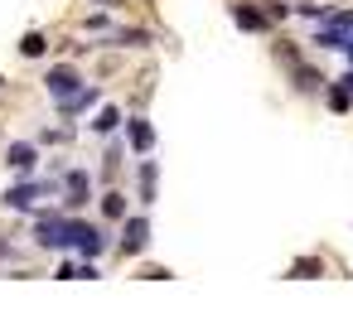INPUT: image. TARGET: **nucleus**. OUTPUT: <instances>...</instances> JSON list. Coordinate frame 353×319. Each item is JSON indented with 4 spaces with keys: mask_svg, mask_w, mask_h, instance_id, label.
<instances>
[{
    "mask_svg": "<svg viewBox=\"0 0 353 319\" xmlns=\"http://www.w3.org/2000/svg\"><path fill=\"white\" fill-rule=\"evenodd\" d=\"M329 107H334V112H348L353 102H348V92H343V88H334V92H329Z\"/></svg>",
    "mask_w": 353,
    "mask_h": 319,
    "instance_id": "nucleus-14",
    "label": "nucleus"
},
{
    "mask_svg": "<svg viewBox=\"0 0 353 319\" xmlns=\"http://www.w3.org/2000/svg\"><path fill=\"white\" fill-rule=\"evenodd\" d=\"M117 126H121V112H117V107H102L97 121H92V131H102V136H112Z\"/></svg>",
    "mask_w": 353,
    "mask_h": 319,
    "instance_id": "nucleus-11",
    "label": "nucleus"
},
{
    "mask_svg": "<svg viewBox=\"0 0 353 319\" xmlns=\"http://www.w3.org/2000/svg\"><path fill=\"white\" fill-rule=\"evenodd\" d=\"M49 189H54L49 179H34V184H15V189H10L6 198H0V203H6V208H15V213H30V208H34V203H39V198H44Z\"/></svg>",
    "mask_w": 353,
    "mask_h": 319,
    "instance_id": "nucleus-1",
    "label": "nucleus"
},
{
    "mask_svg": "<svg viewBox=\"0 0 353 319\" xmlns=\"http://www.w3.org/2000/svg\"><path fill=\"white\" fill-rule=\"evenodd\" d=\"M145 242H150V223L136 213V218H126V227H121V256H141L145 251Z\"/></svg>",
    "mask_w": 353,
    "mask_h": 319,
    "instance_id": "nucleus-2",
    "label": "nucleus"
},
{
    "mask_svg": "<svg viewBox=\"0 0 353 319\" xmlns=\"http://www.w3.org/2000/svg\"><path fill=\"white\" fill-rule=\"evenodd\" d=\"M102 213H107L112 223H117V218H126V194H117V189H112V194H102Z\"/></svg>",
    "mask_w": 353,
    "mask_h": 319,
    "instance_id": "nucleus-12",
    "label": "nucleus"
},
{
    "mask_svg": "<svg viewBox=\"0 0 353 319\" xmlns=\"http://www.w3.org/2000/svg\"><path fill=\"white\" fill-rule=\"evenodd\" d=\"M232 20H237L242 30H266V15L252 10V6H232Z\"/></svg>",
    "mask_w": 353,
    "mask_h": 319,
    "instance_id": "nucleus-9",
    "label": "nucleus"
},
{
    "mask_svg": "<svg viewBox=\"0 0 353 319\" xmlns=\"http://www.w3.org/2000/svg\"><path fill=\"white\" fill-rule=\"evenodd\" d=\"M44 49H49V39H44V34H39V30H34V34H25V39H20V54H25V59H39V54H44Z\"/></svg>",
    "mask_w": 353,
    "mask_h": 319,
    "instance_id": "nucleus-13",
    "label": "nucleus"
},
{
    "mask_svg": "<svg viewBox=\"0 0 353 319\" xmlns=\"http://www.w3.org/2000/svg\"><path fill=\"white\" fill-rule=\"evenodd\" d=\"M44 88H49V92H54V102H59V97H68V92H78V88H83V78H78L73 68H49V78H44Z\"/></svg>",
    "mask_w": 353,
    "mask_h": 319,
    "instance_id": "nucleus-4",
    "label": "nucleus"
},
{
    "mask_svg": "<svg viewBox=\"0 0 353 319\" xmlns=\"http://www.w3.org/2000/svg\"><path fill=\"white\" fill-rule=\"evenodd\" d=\"M136 184H141V203H155V160H141Z\"/></svg>",
    "mask_w": 353,
    "mask_h": 319,
    "instance_id": "nucleus-8",
    "label": "nucleus"
},
{
    "mask_svg": "<svg viewBox=\"0 0 353 319\" xmlns=\"http://www.w3.org/2000/svg\"><path fill=\"white\" fill-rule=\"evenodd\" d=\"M34 160H39V155H34V145H30V141H15V145L6 150V165H10V169H20V174H30V169H34Z\"/></svg>",
    "mask_w": 353,
    "mask_h": 319,
    "instance_id": "nucleus-7",
    "label": "nucleus"
},
{
    "mask_svg": "<svg viewBox=\"0 0 353 319\" xmlns=\"http://www.w3.org/2000/svg\"><path fill=\"white\" fill-rule=\"evenodd\" d=\"M343 39H348V30H339V25H329V30H319V34H314V44H319V49H343Z\"/></svg>",
    "mask_w": 353,
    "mask_h": 319,
    "instance_id": "nucleus-10",
    "label": "nucleus"
},
{
    "mask_svg": "<svg viewBox=\"0 0 353 319\" xmlns=\"http://www.w3.org/2000/svg\"><path fill=\"white\" fill-rule=\"evenodd\" d=\"M107 6H117V0H107Z\"/></svg>",
    "mask_w": 353,
    "mask_h": 319,
    "instance_id": "nucleus-16",
    "label": "nucleus"
},
{
    "mask_svg": "<svg viewBox=\"0 0 353 319\" xmlns=\"http://www.w3.org/2000/svg\"><path fill=\"white\" fill-rule=\"evenodd\" d=\"M343 54H348V63H353V30H348V39H343Z\"/></svg>",
    "mask_w": 353,
    "mask_h": 319,
    "instance_id": "nucleus-15",
    "label": "nucleus"
},
{
    "mask_svg": "<svg viewBox=\"0 0 353 319\" xmlns=\"http://www.w3.org/2000/svg\"><path fill=\"white\" fill-rule=\"evenodd\" d=\"M97 88H78V92H68V97H59V112L63 116H78V112H88V107H97Z\"/></svg>",
    "mask_w": 353,
    "mask_h": 319,
    "instance_id": "nucleus-6",
    "label": "nucleus"
},
{
    "mask_svg": "<svg viewBox=\"0 0 353 319\" xmlns=\"http://www.w3.org/2000/svg\"><path fill=\"white\" fill-rule=\"evenodd\" d=\"M126 141H131L136 155H145V150L155 145V126H150L145 116H131V121H126Z\"/></svg>",
    "mask_w": 353,
    "mask_h": 319,
    "instance_id": "nucleus-5",
    "label": "nucleus"
},
{
    "mask_svg": "<svg viewBox=\"0 0 353 319\" xmlns=\"http://www.w3.org/2000/svg\"><path fill=\"white\" fill-rule=\"evenodd\" d=\"M63 189H68L63 203H68V208H83L88 194H92V174H88V169H68V174H63Z\"/></svg>",
    "mask_w": 353,
    "mask_h": 319,
    "instance_id": "nucleus-3",
    "label": "nucleus"
}]
</instances>
